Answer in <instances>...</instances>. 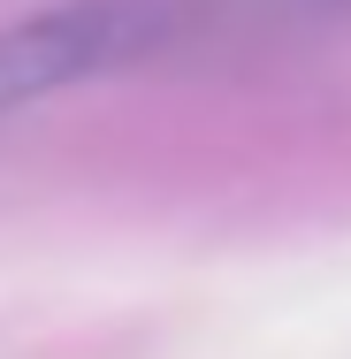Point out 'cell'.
<instances>
[{
	"label": "cell",
	"instance_id": "7a4b0ae2",
	"mask_svg": "<svg viewBox=\"0 0 351 359\" xmlns=\"http://www.w3.org/2000/svg\"><path fill=\"white\" fill-rule=\"evenodd\" d=\"M191 46L199 39H245V31H336L351 23V0H184Z\"/></svg>",
	"mask_w": 351,
	"mask_h": 359
},
{
	"label": "cell",
	"instance_id": "6da1fadb",
	"mask_svg": "<svg viewBox=\"0 0 351 359\" xmlns=\"http://www.w3.org/2000/svg\"><path fill=\"white\" fill-rule=\"evenodd\" d=\"M184 46H191L184 0H54L23 23H0V123L69 84L138 69Z\"/></svg>",
	"mask_w": 351,
	"mask_h": 359
}]
</instances>
